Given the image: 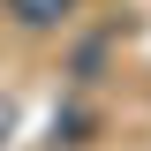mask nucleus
Here are the masks:
<instances>
[{"mask_svg":"<svg viewBox=\"0 0 151 151\" xmlns=\"http://www.w3.org/2000/svg\"><path fill=\"white\" fill-rule=\"evenodd\" d=\"M68 8H76V0H8V15H15L23 30H60Z\"/></svg>","mask_w":151,"mask_h":151,"instance_id":"1","label":"nucleus"}]
</instances>
